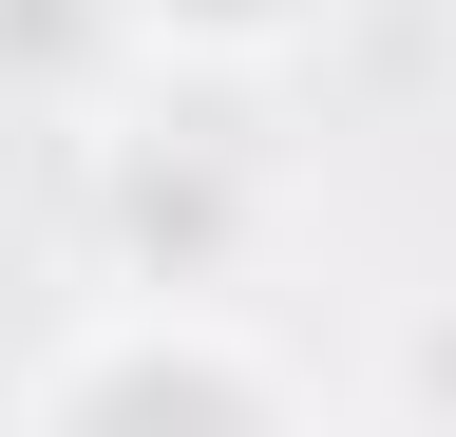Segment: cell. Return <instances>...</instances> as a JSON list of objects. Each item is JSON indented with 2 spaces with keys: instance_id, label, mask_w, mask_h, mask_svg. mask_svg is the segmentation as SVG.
Returning a JSON list of instances; mask_svg holds the SVG:
<instances>
[{
  "instance_id": "1",
  "label": "cell",
  "mask_w": 456,
  "mask_h": 437,
  "mask_svg": "<svg viewBox=\"0 0 456 437\" xmlns=\"http://www.w3.org/2000/svg\"><path fill=\"white\" fill-rule=\"evenodd\" d=\"M0 418H38V437H134V418H209V437H285V418H323V380L266 343L228 286H95L57 343L0 380Z\"/></svg>"
},
{
  "instance_id": "2",
  "label": "cell",
  "mask_w": 456,
  "mask_h": 437,
  "mask_svg": "<svg viewBox=\"0 0 456 437\" xmlns=\"http://www.w3.org/2000/svg\"><path fill=\"white\" fill-rule=\"evenodd\" d=\"M95 286H228L266 229V172L228 115H171V77L134 95V115H95Z\"/></svg>"
},
{
  "instance_id": "3",
  "label": "cell",
  "mask_w": 456,
  "mask_h": 437,
  "mask_svg": "<svg viewBox=\"0 0 456 437\" xmlns=\"http://www.w3.org/2000/svg\"><path fill=\"white\" fill-rule=\"evenodd\" d=\"M171 58H152V20L134 0H0V115L20 134H95V115H134Z\"/></svg>"
},
{
  "instance_id": "4",
  "label": "cell",
  "mask_w": 456,
  "mask_h": 437,
  "mask_svg": "<svg viewBox=\"0 0 456 437\" xmlns=\"http://www.w3.org/2000/svg\"><path fill=\"white\" fill-rule=\"evenodd\" d=\"M134 20H152V58H171V77H285L342 0H134Z\"/></svg>"
},
{
  "instance_id": "5",
  "label": "cell",
  "mask_w": 456,
  "mask_h": 437,
  "mask_svg": "<svg viewBox=\"0 0 456 437\" xmlns=\"http://www.w3.org/2000/svg\"><path fill=\"white\" fill-rule=\"evenodd\" d=\"M380 400H399V418H456V304H419V343L380 361Z\"/></svg>"
}]
</instances>
